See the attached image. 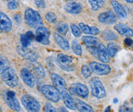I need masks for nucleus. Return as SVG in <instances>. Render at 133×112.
Wrapping results in <instances>:
<instances>
[{
    "mask_svg": "<svg viewBox=\"0 0 133 112\" xmlns=\"http://www.w3.org/2000/svg\"><path fill=\"white\" fill-rule=\"evenodd\" d=\"M25 21L27 25L31 28L38 29L43 26V21L40 14L32 9H28L25 10Z\"/></svg>",
    "mask_w": 133,
    "mask_h": 112,
    "instance_id": "1",
    "label": "nucleus"
},
{
    "mask_svg": "<svg viewBox=\"0 0 133 112\" xmlns=\"http://www.w3.org/2000/svg\"><path fill=\"white\" fill-rule=\"evenodd\" d=\"M79 28L80 29V31L86 34H90V35H97L99 34V28L95 27V26H89L87 25H85L83 22H80L79 24Z\"/></svg>",
    "mask_w": 133,
    "mask_h": 112,
    "instance_id": "21",
    "label": "nucleus"
},
{
    "mask_svg": "<svg viewBox=\"0 0 133 112\" xmlns=\"http://www.w3.org/2000/svg\"><path fill=\"white\" fill-rule=\"evenodd\" d=\"M12 28V22L7 14L0 12V31L2 32H9Z\"/></svg>",
    "mask_w": 133,
    "mask_h": 112,
    "instance_id": "15",
    "label": "nucleus"
},
{
    "mask_svg": "<svg viewBox=\"0 0 133 112\" xmlns=\"http://www.w3.org/2000/svg\"><path fill=\"white\" fill-rule=\"evenodd\" d=\"M98 19H99V21L102 24L112 25L116 23L117 18H116V15L112 11H107V12H104L99 14Z\"/></svg>",
    "mask_w": 133,
    "mask_h": 112,
    "instance_id": "14",
    "label": "nucleus"
},
{
    "mask_svg": "<svg viewBox=\"0 0 133 112\" xmlns=\"http://www.w3.org/2000/svg\"><path fill=\"white\" fill-rule=\"evenodd\" d=\"M126 2H128V3H133V0L132 1H130V0H126Z\"/></svg>",
    "mask_w": 133,
    "mask_h": 112,
    "instance_id": "45",
    "label": "nucleus"
},
{
    "mask_svg": "<svg viewBox=\"0 0 133 112\" xmlns=\"http://www.w3.org/2000/svg\"><path fill=\"white\" fill-rule=\"evenodd\" d=\"M90 86L91 88V93L94 97L99 99L106 97L107 91L102 81L99 78L97 77L92 78L91 80L90 81Z\"/></svg>",
    "mask_w": 133,
    "mask_h": 112,
    "instance_id": "2",
    "label": "nucleus"
},
{
    "mask_svg": "<svg viewBox=\"0 0 133 112\" xmlns=\"http://www.w3.org/2000/svg\"><path fill=\"white\" fill-rule=\"evenodd\" d=\"M20 76L22 79V81L25 83V84L28 87L33 88L36 84V79L33 72L27 68L22 69L20 72Z\"/></svg>",
    "mask_w": 133,
    "mask_h": 112,
    "instance_id": "11",
    "label": "nucleus"
},
{
    "mask_svg": "<svg viewBox=\"0 0 133 112\" xmlns=\"http://www.w3.org/2000/svg\"><path fill=\"white\" fill-rule=\"evenodd\" d=\"M41 91L44 96L48 100L57 103L61 98L60 92L53 85H44L41 88Z\"/></svg>",
    "mask_w": 133,
    "mask_h": 112,
    "instance_id": "3",
    "label": "nucleus"
},
{
    "mask_svg": "<svg viewBox=\"0 0 133 112\" xmlns=\"http://www.w3.org/2000/svg\"><path fill=\"white\" fill-rule=\"evenodd\" d=\"M35 3L38 8H45L46 6V3L44 1H35Z\"/></svg>",
    "mask_w": 133,
    "mask_h": 112,
    "instance_id": "40",
    "label": "nucleus"
},
{
    "mask_svg": "<svg viewBox=\"0 0 133 112\" xmlns=\"http://www.w3.org/2000/svg\"><path fill=\"white\" fill-rule=\"evenodd\" d=\"M70 29H71L73 35L75 38H80L81 36V31H80L79 27L77 25H76L75 24H71L70 25Z\"/></svg>",
    "mask_w": 133,
    "mask_h": 112,
    "instance_id": "34",
    "label": "nucleus"
},
{
    "mask_svg": "<svg viewBox=\"0 0 133 112\" xmlns=\"http://www.w3.org/2000/svg\"><path fill=\"white\" fill-rule=\"evenodd\" d=\"M90 68L91 69L92 72L96 73V75L99 76H105L108 75L111 72V68L109 65L103 64L101 63H97V62H91L90 63Z\"/></svg>",
    "mask_w": 133,
    "mask_h": 112,
    "instance_id": "10",
    "label": "nucleus"
},
{
    "mask_svg": "<svg viewBox=\"0 0 133 112\" xmlns=\"http://www.w3.org/2000/svg\"><path fill=\"white\" fill-rule=\"evenodd\" d=\"M69 91L72 95L80 96L83 98H87L89 95V89L87 86L80 83H76L71 85Z\"/></svg>",
    "mask_w": 133,
    "mask_h": 112,
    "instance_id": "8",
    "label": "nucleus"
},
{
    "mask_svg": "<svg viewBox=\"0 0 133 112\" xmlns=\"http://www.w3.org/2000/svg\"><path fill=\"white\" fill-rule=\"evenodd\" d=\"M8 8L10 10H15L18 8V2L16 1H10L8 3Z\"/></svg>",
    "mask_w": 133,
    "mask_h": 112,
    "instance_id": "37",
    "label": "nucleus"
},
{
    "mask_svg": "<svg viewBox=\"0 0 133 112\" xmlns=\"http://www.w3.org/2000/svg\"><path fill=\"white\" fill-rule=\"evenodd\" d=\"M57 31H58V34L61 35L63 34V35H65L66 33L68 32V30H69V28H68V25L67 24L65 23V22H59L57 25Z\"/></svg>",
    "mask_w": 133,
    "mask_h": 112,
    "instance_id": "31",
    "label": "nucleus"
},
{
    "mask_svg": "<svg viewBox=\"0 0 133 112\" xmlns=\"http://www.w3.org/2000/svg\"><path fill=\"white\" fill-rule=\"evenodd\" d=\"M96 56H98V59L101 62H103V63H108L110 61L109 56L108 55L107 51V47L102 43H99L97 47Z\"/></svg>",
    "mask_w": 133,
    "mask_h": 112,
    "instance_id": "17",
    "label": "nucleus"
},
{
    "mask_svg": "<svg viewBox=\"0 0 133 112\" xmlns=\"http://www.w3.org/2000/svg\"><path fill=\"white\" fill-rule=\"evenodd\" d=\"M14 20L16 23H20L22 21V16L20 14H15L14 15Z\"/></svg>",
    "mask_w": 133,
    "mask_h": 112,
    "instance_id": "41",
    "label": "nucleus"
},
{
    "mask_svg": "<svg viewBox=\"0 0 133 112\" xmlns=\"http://www.w3.org/2000/svg\"><path fill=\"white\" fill-rule=\"evenodd\" d=\"M114 29L122 36L133 37V30L125 24L122 23L117 24L114 26Z\"/></svg>",
    "mask_w": 133,
    "mask_h": 112,
    "instance_id": "18",
    "label": "nucleus"
},
{
    "mask_svg": "<svg viewBox=\"0 0 133 112\" xmlns=\"http://www.w3.org/2000/svg\"><path fill=\"white\" fill-rule=\"evenodd\" d=\"M104 112H111V106H108L107 108L105 109Z\"/></svg>",
    "mask_w": 133,
    "mask_h": 112,
    "instance_id": "43",
    "label": "nucleus"
},
{
    "mask_svg": "<svg viewBox=\"0 0 133 112\" xmlns=\"http://www.w3.org/2000/svg\"><path fill=\"white\" fill-rule=\"evenodd\" d=\"M35 34L31 31H27L25 34H22L21 35V38H20L22 47L27 48L31 43L32 41L35 39Z\"/></svg>",
    "mask_w": 133,
    "mask_h": 112,
    "instance_id": "20",
    "label": "nucleus"
},
{
    "mask_svg": "<svg viewBox=\"0 0 133 112\" xmlns=\"http://www.w3.org/2000/svg\"><path fill=\"white\" fill-rule=\"evenodd\" d=\"M45 19L49 23H55L57 21V16L53 12H48L45 15Z\"/></svg>",
    "mask_w": 133,
    "mask_h": 112,
    "instance_id": "35",
    "label": "nucleus"
},
{
    "mask_svg": "<svg viewBox=\"0 0 133 112\" xmlns=\"http://www.w3.org/2000/svg\"><path fill=\"white\" fill-rule=\"evenodd\" d=\"M35 36V39L41 44L48 45L50 43V31L44 26L40 27L36 30Z\"/></svg>",
    "mask_w": 133,
    "mask_h": 112,
    "instance_id": "9",
    "label": "nucleus"
},
{
    "mask_svg": "<svg viewBox=\"0 0 133 112\" xmlns=\"http://www.w3.org/2000/svg\"><path fill=\"white\" fill-rule=\"evenodd\" d=\"M44 112H57L55 108L51 103H46L44 106Z\"/></svg>",
    "mask_w": 133,
    "mask_h": 112,
    "instance_id": "36",
    "label": "nucleus"
},
{
    "mask_svg": "<svg viewBox=\"0 0 133 112\" xmlns=\"http://www.w3.org/2000/svg\"><path fill=\"white\" fill-rule=\"evenodd\" d=\"M17 50L20 56H22L23 58L26 59L28 60H30L31 62L36 61L38 58V54L35 51H34L33 50H31L28 47L25 48L23 47H18Z\"/></svg>",
    "mask_w": 133,
    "mask_h": 112,
    "instance_id": "12",
    "label": "nucleus"
},
{
    "mask_svg": "<svg viewBox=\"0 0 133 112\" xmlns=\"http://www.w3.org/2000/svg\"><path fill=\"white\" fill-rule=\"evenodd\" d=\"M81 73L85 79H88L92 75V70L87 65H83L81 67Z\"/></svg>",
    "mask_w": 133,
    "mask_h": 112,
    "instance_id": "33",
    "label": "nucleus"
},
{
    "mask_svg": "<svg viewBox=\"0 0 133 112\" xmlns=\"http://www.w3.org/2000/svg\"><path fill=\"white\" fill-rule=\"evenodd\" d=\"M75 102L77 105V109H78L80 112H94L93 108L83 101H81L80 99H76Z\"/></svg>",
    "mask_w": 133,
    "mask_h": 112,
    "instance_id": "24",
    "label": "nucleus"
},
{
    "mask_svg": "<svg viewBox=\"0 0 133 112\" xmlns=\"http://www.w3.org/2000/svg\"><path fill=\"white\" fill-rule=\"evenodd\" d=\"M21 101L28 112H39L41 110L39 102L31 95H24L21 98Z\"/></svg>",
    "mask_w": 133,
    "mask_h": 112,
    "instance_id": "4",
    "label": "nucleus"
},
{
    "mask_svg": "<svg viewBox=\"0 0 133 112\" xmlns=\"http://www.w3.org/2000/svg\"><path fill=\"white\" fill-rule=\"evenodd\" d=\"M0 112H2V108H1V106H0Z\"/></svg>",
    "mask_w": 133,
    "mask_h": 112,
    "instance_id": "47",
    "label": "nucleus"
},
{
    "mask_svg": "<svg viewBox=\"0 0 133 112\" xmlns=\"http://www.w3.org/2000/svg\"><path fill=\"white\" fill-rule=\"evenodd\" d=\"M82 41L88 47H96L99 44V40L93 36H84L82 38Z\"/></svg>",
    "mask_w": 133,
    "mask_h": 112,
    "instance_id": "25",
    "label": "nucleus"
},
{
    "mask_svg": "<svg viewBox=\"0 0 133 112\" xmlns=\"http://www.w3.org/2000/svg\"><path fill=\"white\" fill-rule=\"evenodd\" d=\"M124 43L126 47H133V40H132L131 38H127L125 39V41H124Z\"/></svg>",
    "mask_w": 133,
    "mask_h": 112,
    "instance_id": "38",
    "label": "nucleus"
},
{
    "mask_svg": "<svg viewBox=\"0 0 133 112\" xmlns=\"http://www.w3.org/2000/svg\"><path fill=\"white\" fill-rule=\"evenodd\" d=\"M54 38L55 42L57 43V45L63 50H68L70 49V44L69 42L66 41V38H64L62 35L59 34L58 33H54Z\"/></svg>",
    "mask_w": 133,
    "mask_h": 112,
    "instance_id": "22",
    "label": "nucleus"
},
{
    "mask_svg": "<svg viewBox=\"0 0 133 112\" xmlns=\"http://www.w3.org/2000/svg\"><path fill=\"white\" fill-rule=\"evenodd\" d=\"M107 51L108 53V55L111 57H113L115 56L117 52L119 51V47L118 46L114 43H109L107 47Z\"/></svg>",
    "mask_w": 133,
    "mask_h": 112,
    "instance_id": "28",
    "label": "nucleus"
},
{
    "mask_svg": "<svg viewBox=\"0 0 133 112\" xmlns=\"http://www.w3.org/2000/svg\"><path fill=\"white\" fill-rule=\"evenodd\" d=\"M3 98L7 104V105L15 111L19 112L21 111L20 103L16 98L15 92L12 90H8L3 94Z\"/></svg>",
    "mask_w": 133,
    "mask_h": 112,
    "instance_id": "5",
    "label": "nucleus"
},
{
    "mask_svg": "<svg viewBox=\"0 0 133 112\" xmlns=\"http://www.w3.org/2000/svg\"><path fill=\"white\" fill-rule=\"evenodd\" d=\"M71 49H72L73 52L76 55L80 56L82 54V47H81L80 44L77 40H74L72 41V43H71Z\"/></svg>",
    "mask_w": 133,
    "mask_h": 112,
    "instance_id": "30",
    "label": "nucleus"
},
{
    "mask_svg": "<svg viewBox=\"0 0 133 112\" xmlns=\"http://www.w3.org/2000/svg\"><path fill=\"white\" fill-rule=\"evenodd\" d=\"M61 98L64 101V103L65 106L67 108H69L70 110H76L77 109V105H76L75 100L73 98L71 95L67 91H64V92H61Z\"/></svg>",
    "mask_w": 133,
    "mask_h": 112,
    "instance_id": "16",
    "label": "nucleus"
},
{
    "mask_svg": "<svg viewBox=\"0 0 133 112\" xmlns=\"http://www.w3.org/2000/svg\"><path fill=\"white\" fill-rule=\"evenodd\" d=\"M131 103H132V104H133V98L131 99Z\"/></svg>",
    "mask_w": 133,
    "mask_h": 112,
    "instance_id": "46",
    "label": "nucleus"
},
{
    "mask_svg": "<svg viewBox=\"0 0 133 112\" xmlns=\"http://www.w3.org/2000/svg\"><path fill=\"white\" fill-rule=\"evenodd\" d=\"M1 76L3 82L8 86L14 88L18 85V77L15 71L12 67L6 70L5 72H3Z\"/></svg>",
    "mask_w": 133,
    "mask_h": 112,
    "instance_id": "6",
    "label": "nucleus"
},
{
    "mask_svg": "<svg viewBox=\"0 0 133 112\" xmlns=\"http://www.w3.org/2000/svg\"><path fill=\"white\" fill-rule=\"evenodd\" d=\"M57 112H68V111H67V110H66V108H65V107H60V108L57 109Z\"/></svg>",
    "mask_w": 133,
    "mask_h": 112,
    "instance_id": "42",
    "label": "nucleus"
},
{
    "mask_svg": "<svg viewBox=\"0 0 133 112\" xmlns=\"http://www.w3.org/2000/svg\"><path fill=\"white\" fill-rule=\"evenodd\" d=\"M11 67L12 66L9 60L5 56L0 54V75H2L3 72H5Z\"/></svg>",
    "mask_w": 133,
    "mask_h": 112,
    "instance_id": "26",
    "label": "nucleus"
},
{
    "mask_svg": "<svg viewBox=\"0 0 133 112\" xmlns=\"http://www.w3.org/2000/svg\"><path fill=\"white\" fill-rule=\"evenodd\" d=\"M64 9L66 12H68L70 14H79L82 12L83 8H82V5L80 3L73 2L66 3L64 6Z\"/></svg>",
    "mask_w": 133,
    "mask_h": 112,
    "instance_id": "19",
    "label": "nucleus"
},
{
    "mask_svg": "<svg viewBox=\"0 0 133 112\" xmlns=\"http://www.w3.org/2000/svg\"><path fill=\"white\" fill-rule=\"evenodd\" d=\"M119 112H132V108H131L128 106L123 105L120 108Z\"/></svg>",
    "mask_w": 133,
    "mask_h": 112,
    "instance_id": "39",
    "label": "nucleus"
},
{
    "mask_svg": "<svg viewBox=\"0 0 133 112\" xmlns=\"http://www.w3.org/2000/svg\"><path fill=\"white\" fill-rule=\"evenodd\" d=\"M57 63L62 70L65 71H74V66L72 65L73 58L66 54H59L57 56Z\"/></svg>",
    "mask_w": 133,
    "mask_h": 112,
    "instance_id": "7",
    "label": "nucleus"
},
{
    "mask_svg": "<svg viewBox=\"0 0 133 112\" xmlns=\"http://www.w3.org/2000/svg\"><path fill=\"white\" fill-rule=\"evenodd\" d=\"M51 79L53 82L54 87L60 92V93L66 91V85L65 80L58 74L52 72L51 74Z\"/></svg>",
    "mask_w": 133,
    "mask_h": 112,
    "instance_id": "13",
    "label": "nucleus"
},
{
    "mask_svg": "<svg viewBox=\"0 0 133 112\" xmlns=\"http://www.w3.org/2000/svg\"><path fill=\"white\" fill-rule=\"evenodd\" d=\"M102 37L105 41H114L117 38V35L110 30H106L103 31Z\"/></svg>",
    "mask_w": 133,
    "mask_h": 112,
    "instance_id": "29",
    "label": "nucleus"
},
{
    "mask_svg": "<svg viewBox=\"0 0 133 112\" xmlns=\"http://www.w3.org/2000/svg\"><path fill=\"white\" fill-rule=\"evenodd\" d=\"M32 70H33V72H35V74H34L35 76H36L37 77L41 78V79L44 78L45 76V72L44 70V68L39 63H34L32 65Z\"/></svg>",
    "mask_w": 133,
    "mask_h": 112,
    "instance_id": "27",
    "label": "nucleus"
},
{
    "mask_svg": "<svg viewBox=\"0 0 133 112\" xmlns=\"http://www.w3.org/2000/svg\"><path fill=\"white\" fill-rule=\"evenodd\" d=\"M111 4H112V7L114 9V11L116 12V13L118 14L120 18H126V16H127L126 11L124 9V7L120 4L119 2L112 0L111 1Z\"/></svg>",
    "mask_w": 133,
    "mask_h": 112,
    "instance_id": "23",
    "label": "nucleus"
},
{
    "mask_svg": "<svg viewBox=\"0 0 133 112\" xmlns=\"http://www.w3.org/2000/svg\"><path fill=\"white\" fill-rule=\"evenodd\" d=\"M93 11H98L105 3V1L101 0H90L89 1Z\"/></svg>",
    "mask_w": 133,
    "mask_h": 112,
    "instance_id": "32",
    "label": "nucleus"
},
{
    "mask_svg": "<svg viewBox=\"0 0 133 112\" xmlns=\"http://www.w3.org/2000/svg\"><path fill=\"white\" fill-rule=\"evenodd\" d=\"M113 102H114V103H117V102H118V99H117V98H114Z\"/></svg>",
    "mask_w": 133,
    "mask_h": 112,
    "instance_id": "44",
    "label": "nucleus"
}]
</instances>
